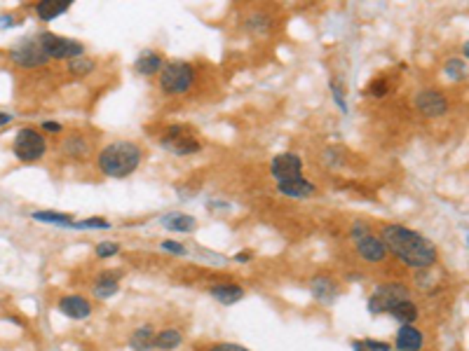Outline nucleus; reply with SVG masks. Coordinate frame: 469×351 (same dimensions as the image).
<instances>
[{
  "label": "nucleus",
  "instance_id": "f8f14e48",
  "mask_svg": "<svg viewBox=\"0 0 469 351\" xmlns=\"http://www.w3.org/2000/svg\"><path fill=\"white\" fill-rule=\"evenodd\" d=\"M357 255L361 260H366V263H383L385 258H387V248H385V243L380 237H373V234H366L361 237L357 241Z\"/></svg>",
  "mask_w": 469,
  "mask_h": 351
},
{
  "label": "nucleus",
  "instance_id": "f257e3e1",
  "mask_svg": "<svg viewBox=\"0 0 469 351\" xmlns=\"http://www.w3.org/2000/svg\"><path fill=\"white\" fill-rule=\"evenodd\" d=\"M383 243L387 253H394L403 265L413 270H430L437 263V246L420 232L403 225H385L383 228Z\"/></svg>",
  "mask_w": 469,
  "mask_h": 351
},
{
  "label": "nucleus",
  "instance_id": "5701e85b",
  "mask_svg": "<svg viewBox=\"0 0 469 351\" xmlns=\"http://www.w3.org/2000/svg\"><path fill=\"white\" fill-rule=\"evenodd\" d=\"M162 225L174 232H193L198 228V218L188 216V213H169V216L162 218Z\"/></svg>",
  "mask_w": 469,
  "mask_h": 351
},
{
  "label": "nucleus",
  "instance_id": "7c9ffc66",
  "mask_svg": "<svg viewBox=\"0 0 469 351\" xmlns=\"http://www.w3.org/2000/svg\"><path fill=\"white\" fill-rule=\"evenodd\" d=\"M160 246H162V251L174 253V255H186V253H188V248L183 246V243H179V241H171V239L162 241V243H160Z\"/></svg>",
  "mask_w": 469,
  "mask_h": 351
},
{
  "label": "nucleus",
  "instance_id": "b1692460",
  "mask_svg": "<svg viewBox=\"0 0 469 351\" xmlns=\"http://www.w3.org/2000/svg\"><path fill=\"white\" fill-rule=\"evenodd\" d=\"M183 344V332L176 328H164L155 332V349L160 351H171V349H179Z\"/></svg>",
  "mask_w": 469,
  "mask_h": 351
},
{
  "label": "nucleus",
  "instance_id": "9d476101",
  "mask_svg": "<svg viewBox=\"0 0 469 351\" xmlns=\"http://www.w3.org/2000/svg\"><path fill=\"white\" fill-rule=\"evenodd\" d=\"M310 293L319 305H334L341 295V285L331 274H317L310 279Z\"/></svg>",
  "mask_w": 469,
  "mask_h": 351
},
{
  "label": "nucleus",
  "instance_id": "bb28decb",
  "mask_svg": "<svg viewBox=\"0 0 469 351\" xmlns=\"http://www.w3.org/2000/svg\"><path fill=\"white\" fill-rule=\"evenodd\" d=\"M270 17L268 14H263V12H256V14H251L249 17V21H247V26H249V31H253V33H268L270 31Z\"/></svg>",
  "mask_w": 469,
  "mask_h": 351
},
{
  "label": "nucleus",
  "instance_id": "393cba45",
  "mask_svg": "<svg viewBox=\"0 0 469 351\" xmlns=\"http://www.w3.org/2000/svg\"><path fill=\"white\" fill-rule=\"evenodd\" d=\"M31 216H33V220H38V223L61 225V228H70V225L75 223V220L70 218L68 213H55V211H33Z\"/></svg>",
  "mask_w": 469,
  "mask_h": 351
},
{
  "label": "nucleus",
  "instance_id": "e433bc0d",
  "mask_svg": "<svg viewBox=\"0 0 469 351\" xmlns=\"http://www.w3.org/2000/svg\"><path fill=\"white\" fill-rule=\"evenodd\" d=\"M331 89H334V99H336V103L341 106V110H347V106H345V99H343V89L336 85V82H331Z\"/></svg>",
  "mask_w": 469,
  "mask_h": 351
},
{
  "label": "nucleus",
  "instance_id": "423d86ee",
  "mask_svg": "<svg viewBox=\"0 0 469 351\" xmlns=\"http://www.w3.org/2000/svg\"><path fill=\"white\" fill-rule=\"evenodd\" d=\"M408 297V288L403 283H380L373 295L369 297V312L371 314H387L396 302L406 300Z\"/></svg>",
  "mask_w": 469,
  "mask_h": 351
},
{
  "label": "nucleus",
  "instance_id": "1a4fd4ad",
  "mask_svg": "<svg viewBox=\"0 0 469 351\" xmlns=\"http://www.w3.org/2000/svg\"><path fill=\"white\" fill-rule=\"evenodd\" d=\"M303 162L296 152H282L277 157H272L270 162V174L277 178V183L291 181V178H300Z\"/></svg>",
  "mask_w": 469,
  "mask_h": 351
},
{
  "label": "nucleus",
  "instance_id": "ddd939ff",
  "mask_svg": "<svg viewBox=\"0 0 469 351\" xmlns=\"http://www.w3.org/2000/svg\"><path fill=\"white\" fill-rule=\"evenodd\" d=\"M59 312L73 321H82L92 314V302L85 300L82 295H64L59 300Z\"/></svg>",
  "mask_w": 469,
  "mask_h": 351
},
{
  "label": "nucleus",
  "instance_id": "9b49d317",
  "mask_svg": "<svg viewBox=\"0 0 469 351\" xmlns=\"http://www.w3.org/2000/svg\"><path fill=\"white\" fill-rule=\"evenodd\" d=\"M415 106H418V110L427 117H441L446 115L448 110L446 97H443L441 92H437V89H423V92L415 97Z\"/></svg>",
  "mask_w": 469,
  "mask_h": 351
},
{
  "label": "nucleus",
  "instance_id": "c85d7f7f",
  "mask_svg": "<svg viewBox=\"0 0 469 351\" xmlns=\"http://www.w3.org/2000/svg\"><path fill=\"white\" fill-rule=\"evenodd\" d=\"M111 223L104 218H87V220H75L70 230H108Z\"/></svg>",
  "mask_w": 469,
  "mask_h": 351
},
{
  "label": "nucleus",
  "instance_id": "79ce46f5",
  "mask_svg": "<svg viewBox=\"0 0 469 351\" xmlns=\"http://www.w3.org/2000/svg\"><path fill=\"white\" fill-rule=\"evenodd\" d=\"M469 57V43H462V59Z\"/></svg>",
  "mask_w": 469,
  "mask_h": 351
},
{
  "label": "nucleus",
  "instance_id": "473e14b6",
  "mask_svg": "<svg viewBox=\"0 0 469 351\" xmlns=\"http://www.w3.org/2000/svg\"><path fill=\"white\" fill-rule=\"evenodd\" d=\"M369 92H371V97H376V99H383L385 94H387V82L380 77V80H376L373 85L369 87Z\"/></svg>",
  "mask_w": 469,
  "mask_h": 351
},
{
  "label": "nucleus",
  "instance_id": "4468645a",
  "mask_svg": "<svg viewBox=\"0 0 469 351\" xmlns=\"http://www.w3.org/2000/svg\"><path fill=\"white\" fill-rule=\"evenodd\" d=\"M277 190L284 194V197H291V199H305V197H312L314 192H317V188H314V183L305 181V178H291V181H282L277 183Z\"/></svg>",
  "mask_w": 469,
  "mask_h": 351
},
{
  "label": "nucleus",
  "instance_id": "20e7f679",
  "mask_svg": "<svg viewBox=\"0 0 469 351\" xmlns=\"http://www.w3.org/2000/svg\"><path fill=\"white\" fill-rule=\"evenodd\" d=\"M195 82V68L188 61H171L160 70V87L164 94H186Z\"/></svg>",
  "mask_w": 469,
  "mask_h": 351
},
{
  "label": "nucleus",
  "instance_id": "6ab92c4d",
  "mask_svg": "<svg viewBox=\"0 0 469 351\" xmlns=\"http://www.w3.org/2000/svg\"><path fill=\"white\" fill-rule=\"evenodd\" d=\"M211 297L216 302H221V305H235V302H240L242 297H245V288L237 283H218V285H211Z\"/></svg>",
  "mask_w": 469,
  "mask_h": 351
},
{
  "label": "nucleus",
  "instance_id": "4be33fe9",
  "mask_svg": "<svg viewBox=\"0 0 469 351\" xmlns=\"http://www.w3.org/2000/svg\"><path fill=\"white\" fill-rule=\"evenodd\" d=\"M387 314L390 317H394L401 325H413V321H418V307H415V302L411 300V297L396 302Z\"/></svg>",
  "mask_w": 469,
  "mask_h": 351
},
{
  "label": "nucleus",
  "instance_id": "58836bf2",
  "mask_svg": "<svg viewBox=\"0 0 469 351\" xmlns=\"http://www.w3.org/2000/svg\"><path fill=\"white\" fill-rule=\"evenodd\" d=\"M12 120H15V115H12V112L0 110V127H5V124H10Z\"/></svg>",
  "mask_w": 469,
  "mask_h": 351
},
{
  "label": "nucleus",
  "instance_id": "39448f33",
  "mask_svg": "<svg viewBox=\"0 0 469 351\" xmlns=\"http://www.w3.org/2000/svg\"><path fill=\"white\" fill-rule=\"evenodd\" d=\"M35 38H38L40 50L45 52L47 59H68V61H73V59L85 54V47L73 38H61V35L50 31L38 33Z\"/></svg>",
  "mask_w": 469,
  "mask_h": 351
},
{
  "label": "nucleus",
  "instance_id": "ea45409f",
  "mask_svg": "<svg viewBox=\"0 0 469 351\" xmlns=\"http://www.w3.org/2000/svg\"><path fill=\"white\" fill-rule=\"evenodd\" d=\"M251 258H253V255L245 251V253H237V258H235V260H237V263H249Z\"/></svg>",
  "mask_w": 469,
  "mask_h": 351
},
{
  "label": "nucleus",
  "instance_id": "2eb2a0df",
  "mask_svg": "<svg viewBox=\"0 0 469 351\" xmlns=\"http://www.w3.org/2000/svg\"><path fill=\"white\" fill-rule=\"evenodd\" d=\"M120 290V272H104L94 279V297L97 300H108Z\"/></svg>",
  "mask_w": 469,
  "mask_h": 351
},
{
  "label": "nucleus",
  "instance_id": "4c0bfd02",
  "mask_svg": "<svg viewBox=\"0 0 469 351\" xmlns=\"http://www.w3.org/2000/svg\"><path fill=\"white\" fill-rule=\"evenodd\" d=\"M43 132H52V134H61L64 127L59 122H43Z\"/></svg>",
  "mask_w": 469,
  "mask_h": 351
},
{
  "label": "nucleus",
  "instance_id": "a19ab883",
  "mask_svg": "<svg viewBox=\"0 0 469 351\" xmlns=\"http://www.w3.org/2000/svg\"><path fill=\"white\" fill-rule=\"evenodd\" d=\"M352 351H366V347L361 344V340H354L352 342Z\"/></svg>",
  "mask_w": 469,
  "mask_h": 351
},
{
  "label": "nucleus",
  "instance_id": "2f4dec72",
  "mask_svg": "<svg viewBox=\"0 0 469 351\" xmlns=\"http://www.w3.org/2000/svg\"><path fill=\"white\" fill-rule=\"evenodd\" d=\"M350 234H352V239H354V241H359L361 237L371 234V228H369V223H361V220H357V223L352 225V230H350Z\"/></svg>",
  "mask_w": 469,
  "mask_h": 351
},
{
  "label": "nucleus",
  "instance_id": "dca6fc26",
  "mask_svg": "<svg viewBox=\"0 0 469 351\" xmlns=\"http://www.w3.org/2000/svg\"><path fill=\"white\" fill-rule=\"evenodd\" d=\"M425 347V335L415 325H401L396 332V349L399 351H420Z\"/></svg>",
  "mask_w": 469,
  "mask_h": 351
},
{
  "label": "nucleus",
  "instance_id": "aec40b11",
  "mask_svg": "<svg viewBox=\"0 0 469 351\" xmlns=\"http://www.w3.org/2000/svg\"><path fill=\"white\" fill-rule=\"evenodd\" d=\"M129 349H132V351H151V349H155V330H153V325L136 328L132 335H129Z\"/></svg>",
  "mask_w": 469,
  "mask_h": 351
},
{
  "label": "nucleus",
  "instance_id": "6e6552de",
  "mask_svg": "<svg viewBox=\"0 0 469 351\" xmlns=\"http://www.w3.org/2000/svg\"><path fill=\"white\" fill-rule=\"evenodd\" d=\"M10 61L15 63L17 68L31 70V68L45 66L50 59L45 57L43 50H40L38 38H28V40H23L21 45H17L15 50H10Z\"/></svg>",
  "mask_w": 469,
  "mask_h": 351
},
{
  "label": "nucleus",
  "instance_id": "f03ea898",
  "mask_svg": "<svg viewBox=\"0 0 469 351\" xmlns=\"http://www.w3.org/2000/svg\"><path fill=\"white\" fill-rule=\"evenodd\" d=\"M144 150L134 141H113L104 146L97 154V164L104 176L111 178H127L139 169Z\"/></svg>",
  "mask_w": 469,
  "mask_h": 351
},
{
  "label": "nucleus",
  "instance_id": "c756f323",
  "mask_svg": "<svg viewBox=\"0 0 469 351\" xmlns=\"http://www.w3.org/2000/svg\"><path fill=\"white\" fill-rule=\"evenodd\" d=\"M120 253V243L115 241H101L97 246V255L99 258H113V255Z\"/></svg>",
  "mask_w": 469,
  "mask_h": 351
},
{
  "label": "nucleus",
  "instance_id": "c9c22d12",
  "mask_svg": "<svg viewBox=\"0 0 469 351\" xmlns=\"http://www.w3.org/2000/svg\"><path fill=\"white\" fill-rule=\"evenodd\" d=\"M209 351H249L245 347H240V344H228V342H223V344H213V347Z\"/></svg>",
  "mask_w": 469,
  "mask_h": 351
},
{
  "label": "nucleus",
  "instance_id": "7ed1b4c3",
  "mask_svg": "<svg viewBox=\"0 0 469 351\" xmlns=\"http://www.w3.org/2000/svg\"><path fill=\"white\" fill-rule=\"evenodd\" d=\"M47 152V141L45 136L33 127H23L17 132L15 143H12V154H15L19 162H38L43 159Z\"/></svg>",
  "mask_w": 469,
  "mask_h": 351
},
{
  "label": "nucleus",
  "instance_id": "a878e982",
  "mask_svg": "<svg viewBox=\"0 0 469 351\" xmlns=\"http://www.w3.org/2000/svg\"><path fill=\"white\" fill-rule=\"evenodd\" d=\"M97 68V61L90 57H78V59H73V61H68V70H70V75H75V77H85V75H90L92 70Z\"/></svg>",
  "mask_w": 469,
  "mask_h": 351
},
{
  "label": "nucleus",
  "instance_id": "72a5a7b5",
  "mask_svg": "<svg viewBox=\"0 0 469 351\" xmlns=\"http://www.w3.org/2000/svg\"><path fill=\"white\" fill-rule=\"evenodd\" d=\"M366 347V351H390L387 342H378V340H364L361 342Z\"/></svg>",
  "mask_w": 469,
  "mask_h": 351
},
{
  "label": "nucleus",
  "instance_id": "f3484780",
  "mask_svg": "<svg viewBox=\"0 0 469 351\" xmlns=\"http://www.w3.org/2000/svg\"><path fill=\"white\" fill-rule=\"evenodd\" d=\"M134 68H136V73H139V75H146V77L157 75L160 70L164 68V59H162V54H160V52L146 50V52H141L139 59H136Z\"/></svg>",
  "mask_w": 469,
  "mask_h": 351
},
{
  "label": "nucleus",
  "instance_id": "f704fd0d",
  "mask_svg": "<svg viewBox=\"0 0 469 351\" xmlns=\"http://www.w3.org/2000/svg\"><path fill=\"white\" fill-rule=\"evenodd\" d=\"M17 23H19V21H17V17L12 14V12H10V14H0V31H5V28L17 26Z\"/></svg>",
  "mask_w": 469,
  "mask_h": 351
},
{
  "label": "nucleus",
  "instance_id": "cd10ccee",
  "mask_svg": "<svg viewBox=\"0 0 469 351\" xmlns=\"http://www.w3.org/2000/svg\"><path fill=\"white\" fill-rule=\"evenodd\" d=\"M446 73L450 80H465L467 77V63H465V59H448L446 61Z\"/></svg>",
  "mask_w": 469,
  "mask_h": 351
},
{
  "label": "nucleus",
  "instance_id": "0eeeda50",
  "mask_svg": "<svg viewBox=\"0 0 469 351\" xmlns=\"http://www.w3.org/2000/svg\"><path fill=\"white\" fill-rule=\"evenodd\" d=\"M162 146L176 157H188V154H198L202 150V143L195 136L186 134V127H179V124H174L164 132Z\"/></svg>",
  "mask_w": 469,
  "mask_h": 351
},
{
  "label": "nucleus",
  "instance_id": "412c9836",
  "mask_svg": "<svg viewBox=\"0 0 469 351\" xmlns=\"http://www.w3.org/2000/svg\"><path fill=\"white\" fill-rule=\"evenodd\" d=\"M61 152L66 157H75V159H85L90 154V143L82 134H70L66 141L61 143Z\"/></svg>",
  "mask_w": 469,
  "mask_h": 351
},
{
  "label": "nucleus",
  "instance_id": "a211bd4d",
  "mask_svg": "<svg viewBox=\"0 0 469 351\" xmlns=\"http://www.w3.org/2000/svg\"><path fill=\"white\" fill-rule=\"evenodd\" d=\"M33 10L40 21H52L70 10V0H40V3H35Z\"/></svg>",
  "mask_w": 469,
  "mask_h": 351
}]
</instances>
